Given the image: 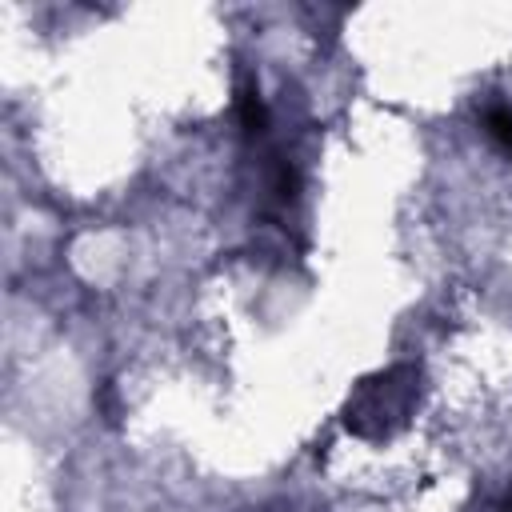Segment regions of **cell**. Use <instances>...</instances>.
<instances>
[{"label": "cell", "mask_w": 512, "mask_h": 512, "mask_svg": "<svg viewBox=\"0 0 512 512\" xmlns=\"http://www.w3.org/2000/svg\"><path fill=\"white\" fill-rule=\"evenodd\" d=\"M480 124H484L488 140H492L504 156H512V104H504V100H484V104H480Z\"/></svg>", "instance_id": "cell-3"}, {"label": "cell", "mask_w": 512, "mask_h": 512, "mask_svg": "<svg viewBox=\"0 0 512 512\" xmlns=\"http://www.w3.org/2000/svg\"><path fill=\"white\" fill-rule=\"evenodd\" d=\"M424 396V372L416 364H388L372 376H364L348 400H344V428L356 440L380 444L388 436H396L400 428H408V420L416 416Z\"/></svg>", "instance_id": "cell-1"}, {"label": "cell", "mask_w": 512, "mask_h": 512, "mask_svg": "<svg viewBox=\"0 0 512 512\" xmlns=\"http://www.w3.org/2000/svg\"><path fill=\"white\" fill-rule=\"evenodd\" d=\"M236 120H240L244 136H264V128H268V108H264V100H260L256 80H244V84H240V92H236Z\"/></svg>", "instance_id": "cell-2"}, {"label": "cell", "mask_w": 512, "mask_h": 512, "mask_svg": "<svg viewBox=\"0 0 512 512\" xmlns=\"http://www.w3.org/2000/svg\"><path fill=\"white\" fill-rule=\"evenodd\" d=\"M500 512H512V488H508V496H504V504H500Z\"/></svg>", "instance_id": "cell-4"}]
</instances>
